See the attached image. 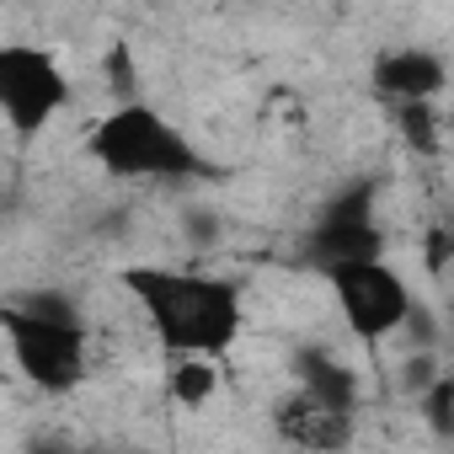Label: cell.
<instances>
[{
	"mask_svg": "<svg viewBox=\"0 0 454 454\" xmlns=\"http://www.w3.org/2000/svg\"><path fill=\"white\" fill-rule=\"evenodd\" d=\"M129 305L139 310L145 332L160 353H214L231 358L252 326L247 284L203 273V268H166V262H129L118 273Z\"/></svg>",
	"mask_w": 454,
	"mask_h": 454,
	"instance_id": "6da1fadb",
	"label": "cell"
},
{
	"mask_svg": "<svg viewBox=\"0 0 454 454\" xmlns=\"http://www.w3.org/2000/svg\"><path fill=\"white\" fill-rule=\"evenodd\" d=\"M0 332L17 380H27L49 401L75 395L97 369V332L70 294H12L0 305Z\"/></svg>",
	"mask_w": 454,
	"mask_h": 454,
	"instance_id": "7a4b0ae2",
	"label": "cell"
},
{
	"mask_svg": "<svg viewBox=\"0 0 454 454\" xmlns=\"http://www.w3.org/2000/svg\"><path fill=\"white\" fill-rule=\"evenodd\" d=\"M81 150L113 182H192L214 171L208 155L187 139V129L171 123L145 97H129L97 113L81 134Z\"/></svg>",
	"mask_w": 454,
	"mask_h": 454,
	"instance_id": "3957f363",
	"label": "cell"
},
{
	"mask_svg": "<svg viewBox=\"0 0 454 454\" xmlns=\"http://www.w3.org/2000/svg\"><path fill=\"white\" fill-rule=\"evenodd\" d=\"M326 289H332V305H337L342 332L358 348H369V353H380L385 342H395L406 332L411 310H417V294H411L406 273L395 262H385V252L380 257L337 262L326 273Z\"/></svg>",
	"mask_w": 454,
	"mask_h": 454,
	"instance_id": "277c9868",
	"label": "cell"
},
{
	"mask_svg": "<svg viewBox=\"0 0 454 454\" xmlns=\"http://www.w3.org/2000/svg\"><path fill=\"white\" fill-rule=\"evenodd\" d=\"M75 107V75L49 43L6 38L0 43V113L12 139H43L49 123H59Z\"/></svg>",
	"mask_w": 454,
	"mask_h": 454,
	"instance_id": "5b68a950",
	"label": "cell"
},
{
	"mask_svg": "<svg viewBox=\"0 0 454 454\" xmlns=\"http://www.w3.org/2000/svg\"><path fill=\"white\" fill-rule=\"evenodd\" d=\"M454 86V70L438 49L427 43H390L374 54L369 65V91L380 107H401V102H443Z\"/></svg>",
	"mask_w": 454,
	"mask_h": 454,
	"instance_id": "8992f818",
	"label": "cell"
},
{
	"mask_svg": "<svg viewBox=\"0 0 454 454\" xmlns=\"http://www.w3.org/2000/svg\"><path fill=\"white\" fill-rule=\"evenodd\" d=\"M273 433L284 443H300V449H342L353 443V417L358 411H332L326 401H316L305 385L289 380V390L273 401Z\"/></svg>",
	"mask_w": 454,
	"mask_h": 454,
	"instance_id": "52a82bcc",
	"label": "cell"
},
{
	"mask_svg": "<svg viewBox=\"0 0 454 454\" xmlns=\"http://www.w3.org/2000/svg\"><path fill=\"white\" fill-rule=\"evenodd\" d=\"M294 385H305L316 401H326L332 411H364V374L358 364L332 348V342H305L294 353Z\"/></svg>",
	"mask_w": 454,
	"mask_h": 454,
	"instance_id": "ba28073f",
	"label": "cell"
},
{
	"mask_svg": "<svg viewBox=\"0 0 454 454\" xmlns=\"http://www.w3.org/2000/svg\"><path fill=\"white\" fill-rule=\"evenodd\" d=\"M224 364L214 353H160V390L176 411H208L224 395Z\"/></svg>",
	"mask_w": 454,
	"mask_h": 454,
	"instance_id": "9c48e42d",
	"label": "cell"
},
{
	"mask_svg": "<svg viewBox=\"0 0 454 454\" xmlns=\"http://www.w3.org/2000/svg\"><path fill=\"white\" fill-rule=\"evenodd\" d=\"M390 113V129L395 139L406 145V155L417 160H438L449 150V118H443V102H401V107H385Z\"/></svg>",
	"mask_w": 454,
	"mask_h": 454,
	"instance_id": "30bf717a",
	"label": "cell"
},
{
	"mask_svg": "<svg viewBox=\"0 0 454 454\" xmlns=\"http://www.w3.org/2000/svg\"><path fill=\"white\" fill-rule=\"evenodd\" d=\"M107 91H113V102H129V97H139V75H134V54H129V43H113L107 49Z\"/></svg>",
	"mask_w": 454,
	"mask_h": 454,
	"instance_id": "8fae6325",
	"label": "cell"
}]
</instances>
